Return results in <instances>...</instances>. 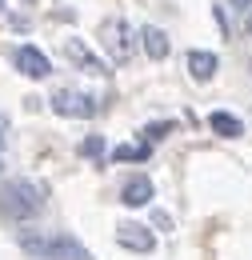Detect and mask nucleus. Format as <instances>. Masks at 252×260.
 <instances>
[{"mask_svg": "<svg viewBox=\"0 0 252 260\" xmlns=\"http://www.w3.org/2000/svg\"><path fill=\"white\" fill-rule=\"evenodd\" d=\"M44 260H92V252H88V248H84L76 236H68V232H56V236H48Z\"/></svg>", "mask_w": 252, "mask_h": 260, "instance_id": "obj_6", "label": "nucleus"}, {"mask_svg": "<svg viewBox=\"0 0 252 260\" xmlns=\"http://www.w3.org/2000/svg\"><path fill=\"white\" fill-rule=\"evenodd\" d=\"M248 68H252V60H248Z\"/></svg>", "mask_w": 252, "mask_h": 260, "instance_id": "obj_20", "label": "nucleus"}, {"mask_svg": "<svg viewBox=\"0 0 252 260\" xmlns=\"http://www.w3.org/2000/svg\"><path fill=\"white\" fill-rule=\"evenodd\" d=\"M244 24H248V32H252V12H248V16H244Z\"/></svg>", "mask_w": 252, "mask_h": 260, "instance_id": "obj_17", "label": "nucleus"}, {"mask_svg": "<svg viewBox=\"0 0 252 260\" xmlns=\"http://www.w3.org/2000/svg\"><path fill=\"white\" fill-rule=\"evenodd\" d=\"M0 12H4V0H0Z\"/></svg>", "mask_w": 252, "mask_h": 260, "instance_id": "obj_18", "label": "nucleus"}, {"mask_svg": "<svg viewBox=\"0 0 252 260\" xmlns=\"http://www.w3.org/2000/svg\"><path fill=\"white\" fill-rule=\"evenodd\" d=\"M0 212L8 220H16V224L36 220L44 212V192L28 180H8V184H0Z\"/></svg>", "mask_w": 252, "mask_h": 260, "instance_id": "obj_1", "label": "nucleus"}, {"mask_svg": "<svg viewBox=\"0 0 252 260\" xmlns=\"http://www.w3.org/2000/svg\"><path fill=\"white\" fill-rule=\"evenodd\" d=\"M64 56L80 68V72H92V76H104V72H108V68H104V60L96 56L84 40H76V36H72V40H64Z\"/></svg>", "mask_w": 252, "mask_h": 260, "instance_id": "obj_7", "label": "nucleus"}, {"mask_svg": "<svg viewBox=\"0 0 252 260\" xmlns=\"http://www.w3.org/2000/svg\"><path fill=\"white\" fill-rule=\"evenodd\" d=\"M228 4H232L240 16H248V12H252V0H228Z\"/></svg>", "mask_w": 252, "mask_h": 260, "instance_id": "obj_16", "label": "nucleus"}, {"mask_svg": "<svg viewBox=\"0 0 252 260\" xmlns=\"http://www.w3.org/2000/svg\"><path fill=\"white\" fill-rule=\"evenodd\" d=\"M168 132H172V120H156V124L144 128V140H164Z\"/></svg>", "mask_w": 252, "mask_h": 260, "instance_id": "obj_15", "label": "nucleus"}, {"mask_svg": "<svg viewBox=\"0 0 252 260\" xmlns=\"http://www.w3.org/2000/svg\"><path fill=\"white\" fill-rule=\"evenodd\" d=\"M20 248H24L28 256L44 260V248H48V236H40V232H32V228H24V232H20Z\"/></svg>", "mask_w": 252, "mask_h": 260, "instance_id": "obj_12", "label": "nucleus"}, {"mask_svg": "<svg viewBox=\"0 0 252 260\" xmlns=\"http://www.w3.org/2000/svg\"><path fill=\"white\" fill-rule=\"evenodd\" d=\"M52 112L56 116H72V120H88V116H96V96H88V92H52Z\"/></svg>", "mask_w": 252, "mask_h": 260, "instance_id": "obj_2", "label": "nucleus"}, {"mask_svg": "<svg viewBox=\"0 0 252 260\" xmlns=\"http://www.w3.org/2000/svg\"><path fill=\"white\" fill-rule=\"evenodd\" d=\"M152 148L148 144H116L112 148V160H148Z\"/></svg>", "mask_w": 252, "mask_h": 260, "instance_id": "obj_13", "label": "nucleus"}, {"mask_svg": "<svg viewBox=\"0 0 252 260\" xmlns=\"http://www.w3.org/2000/svg\"><path fill=\"white\" fill-rule=\"evenodd\" d=\"M208 128L224 136V140H236V136H244V124L232 116V112H208Z\"/></svg>", "mask_w": 252, "mask_h": 260, "instance_id": "obj_11", "label": "nucleus"}, {"mask_svg": "<svg viewBox=\"0 0 252 260\" xmlns=\"http://www.w3.org/2000/svg\"><path fill=\"white\" fill-rule=\"evenodd\" d=\"M140 48H144V56H148V60H164V56L172 52L168 32H164V28H152V24H144V28H140Z\"/></svg>", "mask_w": 252, "mask_h": 260, "instance_id": "obj_10", "label": "nucleus"}, {"mask_svg": "<svg viewBox=\"0 0 252 260\" xmlns=\"http://www.w3.org/2000/svg\"><path fill=\"white\" fill-rule=\"evenodd\" d=\"M184 64H188V76L196 84H208V80H216V72H220V56H216V52H204V48H192L188 56H184Z\"/></svg>", "mask_w": 252, "mask_h": 260, "instance_id": "obj_8", "label": "nucleus"}, {"mask_svg": "<svg viewBox=\"0 0 252 260\" xmlns=\"http://www.w3.org/2000/svg\"><path fill=\"white\" fill-rule=\"evenodd\" d=\"M152 196H156V188H152L148 176H128L124 188H120V204H128V208H144Z\"/></svg>", "mask_w": 252, "mask_h": 260, "instance_id": "obj_9", "label": "nucleus"}, {"mask_svg": "<svg viewBox=\"0 0 252 260\" xmlns=\"http://www.w3.org/2000/svg\"><path fill=\"white\" fill-rule=\"evenodd\" d=\"M12 64L20 76H28V80H48L52 76V60L40 52V48H32V44H20L16 52H12Z\"/></svg>", "mask_w": 252, "mask_h": 260, "instance_id": "obj_4", "label": "nucleus"}, {"mask_svg": "<svg viewBox=\"0 0 252 260\" xmlns=\"http://www.w3.org/2000/svg\"><path fill=\"white\" fill-rule=\"evenodd\" d=\"M116 244L128 248V252L148 256V252L156 248V236H152V228L140 224V220H120V224H116Z\"/></svg>", "mask_w": 252, "mask_h": 260, "instance_id": "obj_3", "label": "nucleus"}, {"mask_svg": "<svg viewBox=\"0 0 252 260\" xmlns=\"http://www.w3.org/2000/svg\"><path fill=\"white\" fill-rule=\"evenodd\" d=\"M0 168H4V160H0Z\"/></svg>", "mask_w": 252, "mask_h": 260, "instance_id": "obj_19", "label": "nucleus"}, {"mask_svg": "<svg viewBox=\"0 0 252 260\" xmlns=\"http://www.w3.org/2000/svg\"><path fill=\"white\" fill-rule=\"evenodd\" d=\"M128 32H132V28H128V20H120V16L104 24V48H108V56H112L116 64H124L128 56H132V36Z\"/></svg>", "mask_w": 252, "mask_h": 260, "instance_id": "obj_5", "label": "nucleus"}, {"mask_svg": "<svg viewBox=\"0 0 252 260\" xmlns=\"http://www.w3.org/2000/svg\"><path fill=\"white\" fill-rule=\"evenodd\" d=\"M80 156H88V160H100V156H104V140H100V136H88V140H80Z\"/></svg>", "mask_w": 252, "mask_h": 260, "instance_id": "obj_14", "label": "nucleus"}]
</instances>
